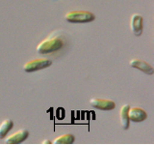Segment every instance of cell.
<instances>
[{"label":"cell","mask_w":154,"mask_h":145,"mask_svg":"<svg viewBox=\"0 0 154 145\" xmlns=\"http://www.w3.org/2000/svg\"><path fill=\"white\" fill-rule=\"evenodd\" d=\"M66 21L69 22L73 23H86L94 21V14L88 11H83V10H75L66 14L65 16Z\"/></svg>","instance_id":"7a4b0ae2"},{"label":"cell","mask_w":154,"mask_h":145,"mask_svg":"<svg viewBox=\"0 0 154 145\" xmlns=\"http://www.w3.org/2000/svg\"><path fill=\"white\" fill-rule=\"evenodd\" d=\"M13 126H14V122L12 119H5L0 124V139L6 137L7 134L12 130Z\"/></svg>","instance_id":"30bf717a"},{"label":"cell","mask_w":154,"mask_h":145,"mask_svg":"<svg viewBox=\"0 0 154 145\" xmlns=\"http://www.w3.org/2000/svg\"><path fill=\"white\" fill-rule=\"evenodd\" d=\"M130 108L129 104L123 105L119 110V117H120V124L123 130H127L130 125V120L128 117V110Z\"/></svg>","instance_id":"9c48e42d"},{"label":"cell","mask_w":154,"mask_h":145,"mask_svg":"<svg viewBox=\"0 0 154 145\" xmlns=\"http://www.w3.org/2000/svg\"><path fill=\"white\" fill-rule=\"evenodd\" d=\"M129 64L131 67L136 68V69L142 71L143 72H144V74H146V75H153V72H154L153 67L150 64H148L147 62L143 61L142 59H137V58H135V59L130 60Z\"/></svg>","instance_id":"5b68a950"},{"label":"cell","mask_w":154,"mask_h":145,"mask_svg":"<svg viewBox=\"0 0 154 145\" xmlns=\"http://www.w3.org/2000/svg\"><path fill=\"white\" fill-rule=\"evenodd\" d=\"M42 144H52V141H50V140H45Z\"/></svg>","instance_id":"7c38bea8"},{"label":"cell","mask_w":154,"mask_h":145,"mask_svg":"<svg viewBox=\"0 0 154 145\" xmlns=\"http://www.w3.org/2000/svg\"><path fill=\"white\" fill-rule=\"evenodd\" d=\"M130 28L135 36H141L143 33V17L139 14H132L130 19Z\"/></svg>","instance_id":"8992f818"},{"label":"cell","mask_w":154,"mask_h":145,"mask_svg":"<svg viewBox=\"0 0 154 145\" xmlns=\"http://www.w3.org/2000/svg\"><path fill=\"white\" fill-rule=\"evenodd\" d=\"M29 135V132L25 129H21L17 130V132L12 134L11 135L6 138V143L7 144H18L24 141Z\"/></svg>","instance_id":"ba28073f"},{"label":"cell","mask_w":154,"mask_h":145,"mask_svg":"<svg viewBox=\"0 0 154 145\" xmlns=\"http://www.w3.org/2000/svg\"><path fill=\"white\" fill-rule=\"evenodd\" d=\"M90 104L95 108L101 110H112L116 108V103L112 100L106 99H91Z\"/></svg>","instance_id":"277c9868"},{"label":"cell","mask_w":154,"mask_h":145,"mask_svg":"<svg viewBox=\"0 0 154 145\" xmlns=\"http://www.w3.org/2000/svg\"><path fill=\"white\" fill-rule=\"evenodd\" d=\"M75 140V137L71 134H66L58 137L54 139L52 144H71Z\"/></svg>","instance_id":"8fae6325"},{"label":"cell","mask_w":154,"mask_h":145,"mask_svg":"<svg viewBox=\"0 0 154 145\" xmlns=\"http://www.w3.org/2000/svg\"><path fill=\"white\" fill-rule=\"evenodd\" d=\"M51 64L52 61L50 59H47V58H38V59H34L26 62L23 65V70L27 72H32L45 69V68L49 67Z\"/></svg>","instance_id":"3957f363"},{"label":"cell","mask_w":154,"mask_h":145,"mask_svg":"<svg viewBox=\"0 0 154 145\" xmlns=\"http://www.w3.org/2000/svg\"><path fill=\"white\" fill-rule=\"evenodd\" d=\"M128 117L130 121L133 122H142L147 118V113L141 108H130L128 110Z\"/></svg>","instance_id":"52a82bcc"},{"label":"cell","mask_w":154,"mask_h":145,"mask_svg":"<svg viewBox=\"0 0 154 145\" xmlns=\"http://www.w3.org/2000/svg\"><path fill=\"white\" fill-rule=\"evenodd\" d=\"M64 46V41L58 37H50L42 41L37 46V51L41 54H46L61 50Z\"/></svg>","instance_id":"6da1fadb"}]
</instances>
